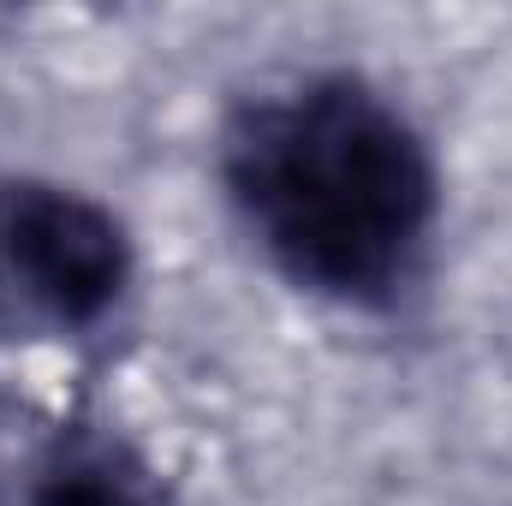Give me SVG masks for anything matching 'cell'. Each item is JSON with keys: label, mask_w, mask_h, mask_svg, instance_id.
<instances>
[{"label": "cell", "mask_w": 512, "mask_h": 506, "mask_svg": "<svg viewBox=\"0 0 512 506\" xmlns=\"http://www.w3.org/2000/svg\"><path fill=\"white\" fill-rule=\"evenodd\" d=\"M221 185L262 256L346 310L399 304L441 221L429 137L358 72H310L245 102L221 137Z\"/></svg>", "instance_id": "6da1fadb"}, {"label": "cell", "mask_w": 512, "mask_h": 506, "mask_svg": "<svg viewBox=\"0 0 512 506\" xmlns=\"http://www.w3.org/2000/svg\"><path fill=\"white\" fill-rule=\"evenodd\" d=\"M30 506H179L167 477L126 435L72 423L30 471Z\"/></svg>", "instance_id": "3957f363"}, {"label": "cell", "mask_w": 512, "mask_h": 506, "mask_svg": "<svg viewBox=\"0 0 512 506\" xmlns=\"http://www.w3.org/2000/svg\"><path fill=\"white\" fill-rule=\"evenodd\" d=\"M126 221L78 185L6 179L0 185V310L48 334L102 328L131 292Z\"/></svg>", "instance_id": "7a4b0ae2"}]
</instances>
